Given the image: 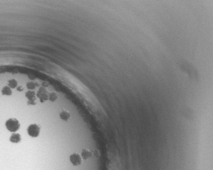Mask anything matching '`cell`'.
<instances>
[{
  "instance_id": "6",
  "label": "cell",
  "mask_w": 213,
  "mask_h": 170,
  "mask_svg": "<svg viewBox=\"0 0 213 170\" xmlns=\"http://www.w3.org/2000/svg\"><path fill=\"white\" fill-rule=\"evenodd\" d=\"M70 114L67 111L65 110H63L61 111L60 114V118L61 120L67 121L70 118Z\"/></svg>"
},
{
  "instance_id": "2",
  "label": "cell",
  "mask_w": 213,
  "mask_h": 170,
  "mask_svg": "<svg viewBox=\"0 0 213 170\" xmlns=\"http://www.w3.org/2000/svg\"><path fill=\"white\" fill-rule=\"evenodd\" d=\"M41 128L40 126H38L36 123H32L28 126L27 128V133L30 137L32 138H37L38 137L40 134Z\"/></svg>"
},
{
  "instance_id": "7",
  "label": "cell",
  "mask_w": 213,
  "mask_h": 170,
  "mask_svg": "<svg viewBox=\"0 0 213 170\" xmlns=\"http://www.w3.org/2000/svg\"><path fill=\"white\" fill-rule=\"evenodd\" d=\"M92 155H93V153H92V152L90 151L89 150H88L86 149H82V153H81V157H82L83 159L86 160L89 158L91 157H92Z\"/></svg>"
},
{
  "instance_id": "3",
  "label": "cell",
  "mask_w": 213,
  "mask_h": 170,
  "mask_svg": "<svg viewBox=\"0 0 213 170\" xmlns=\"http://www.w3.org/2000/svg\"><path fill=\"white\" fill-rule=\"evenodd\" d=\"M49 92L46 88L41 87L39 88V89L37 91L36 95L39 99V100L41 103H44L47 100H49Z\"/></svg>"
},
{
  "instance_id": "1",
  "label": "cell",
  "mask_w": 213,
  "mask_h": 170,
  "mask_svg": "<svg viewBox=\"0 0 213 170\" xmlns=\"http://www.w3.org/2000/svg\"><path fill=\"white\" fill-rule=\"evenodd\" d=\"M6 129L12 133L18 131L20 128V123L16 118H10L5 123Z\"/></svg>"
},
{
  "instance_id": "9",
  "label": "cell",
  "mask_w": 213,
  "mask_h": 170,
  "mask_svg": "<svg viewBox=\"0 0 213 170\" xmlns=\"http://www.w3.org/2000/svg\"><path fill=\"white\" fill-rule=\"evenodd\" d=\"M8 86L10 89H16L18 87V81L14 78H12L8 81Z\"/></svg>"
},
{
  "instance_id": "5",
  "label": "cell",
  "mask_w": 213,
  "mask_h": 170,
  "mask_svg": "<svg viewBox=\"0 0 213 170\" xmlns=\"http://www.w3.org/2000/svg\"><path fill=\"white\" fill-rule=\"evenodd\" d=\"M22 140V136L19 133L17 132H14L11 134L10 137V141L12 143H14V144H17L19 143Z\"/></svg>"
},
{
  "instance_id": "11",
  "label": "cell",
  "mask_w": 213,
  "mask_h": 170,
  "mask_svg": "<svg viewBox=\"0 0 213 170\" xmlns=\"http://www.w3.org/2000/svg\"><path fill=\"white\" fill-rule=\"evenodd\" d=\"M38 86V84L35 82L33 81H30L26 83V87L28 90H34V89H36V87Z\"/></svg>"
},
{
  "instance_id": "12",
  "label": "cell",
  "mask_w": 213,
  "mask_h": 170,
  "mask_svg": "<svg viewBox=\"0 0 213 170\" xmlns=\"http://www.w3.org/2000/svg\"><path fill=\"white\" fill-rule=\"evenodd\" d=\"M58 99V95L56 92H51L49 94V100L51 102H55Z\"/></svg>"
},
{
  "instance_id": "15",
  "label": "cell",
  "mask_w": 213,
  "mask_h": 170,
  "mask_svg": "<svg viewBox=\"0 0 213 170\" xmlns=\"http://www.w3.org/2000/svg\"><path fill=\"white\" fill-rule=\"evenodd\" d=\"M48 86H49V85H48V83H46V82H43V83H42V87H48Z\"/></svg>"
},
{
  "instance_id": "14",
  "label": "cell",
  "mask_w": 213,
  "mask_h": 170,
  "mask_svg": "<svg viewBox=\"0 0 213 170\" xmlns=\"http://www.w3.org/2000/svg\"><path fill=\"white\" fill-rule=\"evenodd\" d=\"M16 90L19 92H22V91H23L24 87H22V86H18L16 88Z\"/></svg>"
},
{
  "instance_id": "10",
  "label": "cell",
  "mask_w": 213,
  "mask_h": 170,
  "mask_svg": "<svg viewBox=\"0 0 213 170\" xmlns=\"http://www.w3.org/2000/svg\"><path fill=\"white\" fill-rule=\"evenodd\" d=\"M25 97H26V99H27L28 100H29V99H34V98H36V93H35V92L34 91V90H28L26 92Z\"/></svg>"
},
{
  "instance_id": "8",
  "label": "cell",
  "mask_w": 213,
  "mask_h": 170,
  "mask_svg": "<svg viewBox=\"0 0 213 170\" xmlns=\"http://www.w3.org/2000/svg\"><path fill=\"white\" fill-rule=\"evenodd\" d=\"M1 94L4 96H10L12 95V89H10L8 85L4 86V87L1 89Z\"/></svg>"
},
{
  "instance_id": "13",
  "label": "cell",
  "mask_w": 213,
  "mask_h": 170,
  "mask_svg": "<svg viewBox=\"0 0 213 170\" xmlns=\"http://www.w3.org/2000/svg\"><path fill=\"white\" fill-rule=\"evenodd\" d=\"M27 103H28V105H35L37 104L36 98L32 99H29V100H28Z\"/></svg>"
},
{
  "instance_id": "4",
  "label": "cell",
  "mask_w": 213,
  "mask_h": 170,
  "mask_svg": "<svg viewBox=\"0 0 213 170\" xmlns=\"http://www.w3.org/2000/svg\"><path fill=\"white\" fill-rule=\"evenodd\" d=\"M70 162L74 166H79L82 164V158L78 153H73L70 156Z\"/></svg>"
}]
</instances>
